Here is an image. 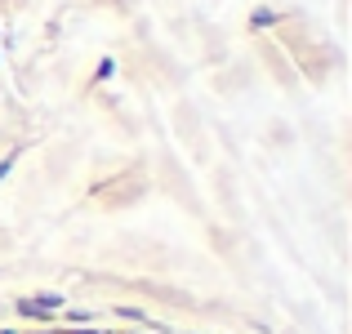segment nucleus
Instances as JSON below:
<instances>
[{"label": "nucleus", "instance_id": "nucleus-8", "mask_svg": "<svg viewBox=\"0 0 352 334\" xmlns=\"http://www.w3.org/2000/svg\"><path fill=\"white\" fill-rule=\"evenodd\" d=\"M241 85H250V67H241V63H236L232 71H223V76H214V89H219V94H236Z\"/></svg>", "mask_w": 352, "mask_h": 334}, {"label": "nucleus", "instance_id": "nucleus-2", "mask_svg": "<svg viewBox=\"0 0 352 334\" xmlns=\"http://www.w3.org/2000/svg\"><path fill=\"white\" fill-rule=\"evenodd\" d=\"M147 192H152L147 170L143 165H125L120 174H112V179L94 183V188H89V201H94L98 210H129V205H138Z\"/></svg>", "mask_w": 352, "mask_h": 334}, {"label": "nucleus", "instance_id": "nucleus-1", "mask_svg": "<svg viewBox=\"0 0 352 334\" xmlns=\"http://www.w3.org/2000/svg\"><path fill=\"white\" fill-rule=\"evenodd\" d=\"M272 41L285 49V58H290V67L299 71V80L326 85L330 71L339 67V49H335V45H326V41H312L308 23H285V18H281V27H276Z\"/></svg>", "mask_w": 352, "mask_h": 334}, {"label": "nucleus", "instance_id": "nucleus-10", "mask_svg": "<svg viewBox=\"0 0 352 334\" xmlns=\"http://www.w3.org/2000/svg\"><path fill=\"white\" fill-rule=\"evenodd\" d=\"M263 138H267V147H294V134H290V125H281V120H272Z\"/></svg>", "mask_w": 352, "mask_h": 334}, {"label": "nucleus", "instance_id": "nucleus-17", "mask_svg": "<svg viewBox=\"0 0 352 334\" xmlns=\"http://www.w3.org/2000/svg\"><path fill=\"white\" fill-rule=\"evenodd\" d=\"M0 334H18V330H0Z\"/></svg>", "mask_w": 352, "mask_h": 334}, {"label": "nucleus", "instance_id": "nucleus-11", "mask_svg": "<svg viewBox=\"0 0 352 334\" xmlns=\"http://www.w3.org/2000/svg\"><path fill=\"white\" fill-rule=\"evenodd\" d=\"M112 312H116L120 321H129V326H147V312H143V308H134V303H116Z\"/></svg>", "mask_w": 352, "mask_h": 334}, {"label": "nucleus", "instance_id": "nucleus-15", "mask_svg": "<svg viewBox=\"0 0 352 334\" xmlns=\"http://www.w3.org/2000/svg\"><path fill=\"white\" fill-rule=\"evenodd\" d=\"M116 334H147V330H116Z\"/></svg>", "mask_w": 352, "mask_h": 334}, {"label": "nucleus", "instance_id": "nucleus-14", "mask_svg": "<svg viewBox=\"0 0 352 334\" xmlns=\"http://www.w3.org/2000/svg\"><path fill=\"white\" fill-rule=\"evenodd\" d=\"M58 334H112V330H58Z\"/></svg>", "mask_w": 352, "mask_h": 334}, {"label": "nucleus", "instance_id": "nucleus-16", "mask_svg": "<svg viewBox=\"0 0 352 334\" xmlns=\"http://www.w3.org/2000/svg\"><path fill=\"white\" fill-rule=\"evenodd\" d=\"M98 5H120V0H98Z\"/></svg>", "mask_w": 352, "mask_h": 334}, {"label": "nucleus", "instance_id": "nucleus-3", "mask_svg": "<svg viewBox=\"0 0 352 334\" xmlns=\"http://www.w3.org/2000/svg\"><path fill=\"white\" fill-rule=\"evenodd\" d=\"M14 312L23 321H36V326H54V321L67 312V299L54 290H36V294H18L14 299Z\"/></svg>", "mask_w": 352, "mask_h": 334}, {"label": "nucleus", "instance_id": "nucleus-6", "mask_svg": "<svg viewBox=\"0 0 352 334\" xmlns=\"http://www.w3.org/2000/svg\"><path fill=\"white\" fill-rule=\"evenodd\" d=\"M174 129H179V138L192 147L197 156H206V138H201V116H197V107L188 103V98H179L174 103Z\"/></svg>", "mask_w": 352, "mask_h": 334}, {"label": "nucleus", "instance_id": "nucleus-7", "mask_svg": "<svg viewBox=\"0 0 352 334\" xmlns=\"http://www.w3.org/2000/svg\"><path fill=\"white\" fill-rule=\"evenodd\" d=\"M281 18H285L281 9H272V5H258L254 14L245 18V27H250L254 36H267V32H276V27H281Z\"/></svg>", "mask_w": 352, "mask_h": 334}, {"label": "nucleus", "instance_id": "nucleus-13", "mask_svg": "<svg viewBox=\"0 0 352 334\" xmlns=\"http://www.w3.org/2000/svg\"><path fill=\"white\" fill-rule=\"evenodd\" d=\"M112 71H116V63H98V67H94V80H107Z\"/></svg>", "mask_w": 352, "mask_h": 334}, {"label": "nucleus", "instance_id": "nucleus-4", "mask_svg": "<svg viewBox=\"0 0 352 334\" xmlns=\"http://www.w3.org/2000/svg\"><path fill=\"white\" fill-rule=\"evenodd\" d=\"M254 49H258V58H263V67L272 71V80H276V85H285V89H299V71L290 67L285 49L272 41V36H258V41H254Z\"/></svg>", "mask_w": 352, "mask_h": 334}, {"label": "nucleus", "instance_id": "nucleus-5", "mask_svg": "<svg viewBox=\"0 0 352 334\" xmlns=\"http://www.w3.org/2000/svg\"><path fill=\"white\" fill-rule=\"evenodd\" d=\"M161 188L165 192H179V201H183V210H192L197 214V192H192V183H188V174H183V165L174 161V156H161Z\"/></svg>", "mask_w": 352, "mask_h": 334}, {"label": "nucleus", "instance_id": "nucleus-12", "mask_svg": "<svg viewBox=\"0 0 352 334\" xmlns=\"http://www.w3.org/2000/svg\"><path fill=\"white\" fill-rule=\"evenodd\" d=\"M14 165H18V147H14V152H5V156H0V183L9 179V170H14Z\"/></svg>", "mask_w": 352, "mask_h": 334}, {"label": "nucleus", "instance_id": "nucleus-9", "mask_svg": "<svg viewBox=\"0 0 352 334\" xmlns=\"http://www.w3.org/2000/svg\"><path fill=\"white\" fill-rule=\"evenodd\" d=\"M206 236H210V241H214V249H219V254H223V258H232V249H236V241H232V236H228V232H223V227H214V223H206Z\"/></svg>", "mask_w": 352, "mask_h": 334}]
</instances>
